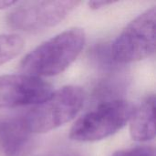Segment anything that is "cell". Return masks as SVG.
I'll return each mask as SVG.
<instances>
[{
	"label": "cell",
	"mask_w": 156,
	"mask_h": 156,
	"mask_svg": "<svg viewBox=\"0 0 156 156\" xmlns=\"http://www.w3.org/2000/svg\"><path fill=\"white\" fill-rule=\"evenodd\" d=\"M86 41L82 28L67 29L37 46L21 61L20 69L37 78L52 77L67 69L79 57Z\"/></svg>",
	"instance_id": "6da1fadb"
},
{
	"label": "cell",
	"mask_w": 156,
	"mask_h": 156,
	"mask_svg": "<svg viewBox=\"0 0 156 156\" xmlns=\"http://www.w3.org/2000/svg\"><path fill=\"white\" fill-rule=\"evenodd\" d=\"M84 98L80 87H62L35 105L21 120L31 134L50 132L73 120L81 110Z\"/></svg>",
	"instance_id": "7a4b0ae2"
},
{
	"label": "cell",
	"mask_w": 156,
	"mask_h": 156,
	"mask_svg": "<svg viewBox=\"0 0 156 156\" xmlns=\"http://www.w3.org/2000/svg\"><path fill=\"white\" fill-rule=\"evenodd\" d=\"M134 110L133 104L124 100L103 102L76 121L69 138L80 143L105 139L123 128L131 120Z\"/></svg>",
	"instance_id": "3957f363"
},
{
	"label": "cell",
	"mask_w": 156,
	"mask_h": 156,
	"mask_svg": "<svg viewBox=\"0 0 156 156\" xmlns=\"http://www.w3.org/2000/svg\"><path fill=\"white\" fill-rule=\"evenodd\" d=\"M155 6L133 19L117 37L111 48V57L118 63H133L155 52Z\"/></svg>",
	"instance_id": "277c9868"
},
{
	"label": "cell",
	"mask_w": 156,
	"mask_h": 156,
	"mask_svg": "<svg viewBox=\"0 0 156 156\" xmlns=\"http://www.w3.org/2000/svg\"><path fill=\"white\" fill-rule=\"evenodd\" d=\"M80 4L79 1H26L7 16L8 26L23 32H37L62 22Z\"/></svg>",
	"instance_id": "5b68a950"
},
{
	"label": "cell",
	"mask_w": 156,
	"mask_h": 156,
	"mask_svg": "<svg viewBox=\"0 0 156 156\" xmlns=\"http://www.w3.org/2000/svg\"><path fill=\"white\" fill-rule=\"evenodd\" d=\"M52 92L51 85L41 78L27 74L0 76V108L37 105Z\"/></svg>",
	"instance_id": "8992f818"
},
{
	"label": "cell",
	"mask_w": 156,
	"mask_h": 156,
	"mask_svg": "<svg viewBox=\"0 0 156 156\" xmlns=\"http://www.w3.org/2000/svg\"><path fill=\"white\" fill-rule=\"evenodd\" d=\"M31 133L26 129L21 118L13 119L0 125V144L5 156H23Z\"/></svg>",
	"instance_id": "52a82bcc"
},
{
	"label": "cell",
	"mask_w": 156,
	"mask_h": 156,
	"mask_svg": "<svg viewBox=\"0 0 156 156\" xmlns=\"http://www.w3.org/2000/svg\"><path fill=\"white\" fill-rule=\"evenodd\" d=\"M154 108L155 96L152 94L134 110L130 120V134L134 141L147 142L154 138Z\"/></svg>",
	"instance_id": "ba28073f"
},
{
	"label": "cell",
	"mask_w": 156,
	"mask_h": 156,
	"mask_svg": "<svg viewBox=\"0 0 156 156\" xmlns=\"http://www.w3.org/2000/svg\"><path fill=\"white\" fill-rule=\"evenodd\" d=\"M25 45L24 39L16 34L0 35V65L16 57Z\"/></svg>",
	"instance_id": "9c48e42d"
},
{
	"label": "cell",
	"mask_w": 156,
	"mask_h": 156,
	"mask_svg": "<svg viewBox=\"0 0 156 156\" xmlns=\"http://www.w3.org/2000/svg\"><path fill=\"white\" fill-rule=\"evenodd\" d=\"M111 156H155V150L151 146H138L117 151Z\"/></svg>",
	"instance_id": "30bf717a"
},
{
	"label": "cell",
	"mask_w": 156,
	"mask_h": 156,
	"mask_svg": "<svg viewBox=\"0 0 156 156\" xmlns=\"http://www.w3.org/2000/svg\"><path fill=\"white\" fill-rule=\"evenodd\" d=\"M113 1H90L89 2V6L91 9H100L105 6H108L110 5L114 4Z\"/></svg>",
	"instance_id": "8fae6325"
},
{
	"label": "cell",
	"mask_w": 156,
	"mask_h": 156,
	"mask_svg": "<svg viewBox=\"0 0 156 156\" xmlns=\"http://www.w3.org/2000/svg\"><path fill=\"white\" fill-rule=\"evenodd\" d=\"M17 2L16 1H6V0H0V10L7 8V7H11L12 5H14L15 4H16Z\"/></svg>",
	"instance_id": "7c38bea8"
}]
</instances>
